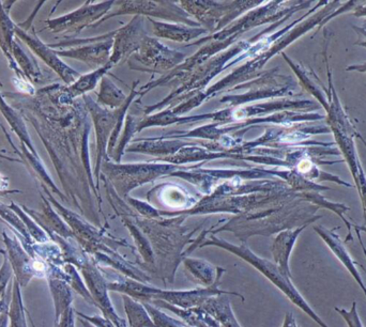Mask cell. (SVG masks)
Returning <instances> with one entry per match:
<instances>
[{
    "label": "cell",
    "instance_id": "2e32d148",
    "mask_svg": "<svg viewBox=\"0 0 366 327\" xmlns=\"http://www.w3.org/2000/svg\"><path fill=\"white\" fill-rule=\"evenodd\" d=\"M74 315V309L71 307L60 317L59 321L55 322V326L54 327H75Z\"/></svg>",
    "mask_w": 366,
    "mask_h": 327
},
{
    "label": "cell",
    "instance_id": "3957f363",
    "mask_svg": "<svg viewBox=\"0 0 366 327\" xmlns=\"http://www.w3.org/2000/svg\"><path fill=\"white\" fill-rule=\"evenodd\" d=\"M314 230H315L316 233L322 238V241L326 243L327 246L330 248L333 255L343 264L344 268L352 275V278L356 281V283H358L359 287L361 288V290H362L363 293H365L366 296V286L365 283H363L360 273H359V264L352 259V256L350 255L347 249H346V247L344 246L343 243H342L340 236H337L333 230L326 229V228L322 227V226H315Z\"/></svg>",
    "mask_w": 366,
    "mask_h": 327
},
{
    "label": "cell",
    "instance_id": "7a4b0ae2",
    "mask_svg": "<svg viewBox=\"0 0 366 327\" xmlns=\"http://www.w3.org/2000/svg\"><path fill=\"white\" fill-rule=\"evenodd\" d=\"M4 244L6 246V256L12 266L14 278L21 288H26L31 279L38 278L36 271V258H32L24 248L21 243L16 238L6 236V231L2 233Z\"/></svg>",
    "mask_w": 366,
    "mask_h": 327
},
{
    "label": "cell",
    "instance_id": "d4e9b609",
    "mask_svg": "<svg viewBox=\"0 0 366 327\" xmlns=\"http://www.w3.org/2000/svg\"><path fill=\"white\" fill-rule=\"evenodd\" d=\"M0 158L4 159V160L10 161V162H16V163L21 162V160H17V159L9 158V156H2V154H0Z\"/></svg>",
    "mask_w": 366,
    "mask_h": 327
},
{
    "label": "cell",
    "instance_id": "1f68e13d",
    "mask_svg": "<svg viewBox=\"0 0 366 327\" xmlns=\"http://www.w3.org/2000/svg\"><path fill=\"white\" fill-rule=\"evenodd\" d=\"M361 266V268H362L363 271H365V273L366 274V270H365V268H363V266Z\"/></svg>",
    "mask_w": 366,
    "mask_h": 327
},
{
    "label": "cell",
    "instance_id": "cb8c5ba5",
    "mask_svg": "<svg viewBox=\"0 0 366 327\" xmlns=\"http://www.w3.org/2000/svg\"><path fill=\"white\" fill-rule=\"evenodd\" d=\"M355 230H356L357 236H358L359 243H360L361 248H362L363 253H365L366 258V247L365 245V242H363L362 236H361V231H359L356 227H355Z\"/></svg>",
    "mask_w": 366,
    "mask_h": 327
},
{
    "label": "cell",
    "instance_id": "44dd1931",
    "mask_svg": "<svg viewBox=\"0 0 366 327\" xmlns=\"http://www.w3.org/2000/svg\"><path fill=\"white\" fill-rule=\"evenodd\" d=\"M11 298L10 300L0 301V315L8 313L9 308H10Z\"/></svg>",
    "mask_w": 366,
    "mask_h": 327
},
{
    "label": "cell",
    "instance_id": "8992f818",
    "mask_svg": "<svg viewBox=\"0 0 366 327\" xmlns=\"http://www.w3.org/2000/svg\"><path fill=\"white\" fill-rule=\"evenodd\" d=\"M183 263L194 281L202 283L206 288L219 283L222 274L225 272L224 268L213 266L204 260L185 259Z\"/></svg>",
    "mask_w": 366,
    "mask_h": 327
},
{
    "label": "cell",
    "instance_id": "9c48e42d",
    "mask_svg": "<svg viewBox=\"0 0 366 327\" xmlns=\"http://www.w3.org/2000/svg\"><path fill=\"white\" fill-rule=\"evenodd\" d=\"M122 300L131 327H157L147 309L142 303L127 294L122 296Z\"/></svg>",
    "mask_w": 366,
    "mask_h": 327
},
{
    "label": "cell",
    "instance_id": "f546056e",
    "mask_svg": "<svg viewBox=\"0 0 366 327\" xmlns=\"http://www.w3.org/2000/svg\"><path fill=\"white\" fill-rule=\"evenodd\" d=\"M355 227H356L357 229L359 230V231H362V232H365V233H366V225H365V226L355 225Z\"/></svg>",
    "mask_w": 366,
    "mask_h": 327
},
{
    "label": "cell",
    "instance_id": "e0dca14e",
    "mask_svg": "<svg viewBox=\"0 0 366 327\" xmlns=\"http://www.w3.org/2000/svg\"><path fill=\"white\" fill-rule=\"evenodd\" d=\"M352 28H354L357 34L360 36L359 41H357L356 44L359 45V46L366 47V30L363 29L362 27H358V26L356 25H352Z\"/></svg>",
    "mask_w": 366,
    "mask_h": 327
},
{
    "label": "cell",
    "instance_id": "8fae6325",
    "mask_svg": "<svg viewBox=\"0 0 366 327\" xmlns=\"http://www.w3.org/2000/svg\"><path fill=\"white\" fill-rule=\"evenodd\" d=\"M9 206H10L11 210L14 211L17 216L21 219L24 225H25L26 229H27L28 233H29V236H31L34 242L46 243L51 241L49 234H47L42 228H40V226L36 225L34 219L30 218L29 215L26 214L25 211L21 210L14 202H12Z\"/></svg>",
    "mask_w": 366,
    "mask_h": 327
},
{
    "label": "cell",
    "instance_id": "5b68a950",
    "mask_svg": "<svg viewBox=\"0 0 366 327\" xmlns=\"http://www.w3.org/2000/svg\"><path fill=\"white\" fill-rule=\"evenodd\" d=\"M307 227V226H302V227L296 228L295 230L282 232L273 243L272 253L274 264L281 271L282 274L290 277V278H292V272H290V255H292V249L296 244L297 238Z\"/></svg>",
    "mask_w": 366,
    "mask_h": 327
},
{
    "label": "cell",
    "instance_id": "4316f807",
    "mask_svg": "<svg viewBox=\"0 0 366 327\" xmlns=\"http://www.w3.org/2000/svg\"><path fill=\"white\" fill-rule=\"evenodd\" d=\"M355 137H357V139H360L361 141H362L363 144H365V146L366 147V141L365 137L362 136V135L360 134V133L357 132L356 135H355Z\"/></svg>",
    "mask_w": 366,
    "mask_h": 327
},
{
    "label": "cell",
    "instance_id": "52a82bcc",
    "mask_svg": "<svg viewBox=\"0 0 366 327\" xmlns=\"http://www.w3.org/2000/svg\"><path fill=\"white\" fill-rule=\"evenodd\" d=\"M15 26L9 16V11L4 9L0 1V47L2 51L10 62L11 68L14 69V72H16L17 76L19 79H25V75L21 72L17 68V64L15 62L14 58L12 55L13 42H14Z\"/></svg>",
    "mask_w": 366,
    "mask_h": 327
},
{
    "label": "cell",
    "instance_id": "5bb4252c",
    "mask_svg": "<svg viewBox=\"0 0 366 327\" xmlns=\"http://www.w3.org/2000/svg\"><path fill=\"white\" fill-rule=\"evenodd\" d=\"M335 311L343 318L344 321L347 323L348 327H365L362 322H361L360 316L358 313V307H357V302L352 303V308L350 311H346L344 308H339L335 307Z\"/></svg>",
    "mask_w": 366,
    "mask_h": 327
},
{
    "label": "cell",
    "instance_id": "f1b7e54d",
    "mask_svg": "<svg viewBox=\"0 0 366 327\" xmlns=\"http://www.w3.org/2000/svg\"><path fill=\"white\" fill-rule=\"evenodd\" d=\"M26 313H27L28 320H29L30 323H31V326L36 327V326H34V320H32L31 315H30V313H29V311H26Z\"/></svg>",
    "mask_w": 366,
    "mask_h": 327
},
{
    "label": "cell",
    "instance_id": "ac0fdd59",
    "mask_svg": "<svg viewBox=\"0 0 366 327\" xmlns=\"http://www.w3.org/2000/svg\"><path fill=\"white\" fill-rule=\"evenodd\" d=\"M282 327H300L297 323L296 319H295L294 315L292 313H287L285 316V320H284L283 326Z\"/></svg>",
    "mask_w": 366,
    "mask_h": 327
},
{
    "label": "cell",
    "instance_id": "30bf717a",
    "mask_svg": "<svg viewBox=\"0 0 366 327\" xmlns=\"http://www.w3.org/2000/svg\"><path fill=\"white\" fill-rule=\"evenodd\" d=\"M26 308L24 306L21 288L16 279L12 281V298H11L10 308L8 311L10 327H28L26 319Z\"/></svg>",
    "mask_w": 366,
    "mask_h": 327
},
{
    "label": "cell",
    "instance_id": "ba28073f",
    "mask_svg": "<svg viewBox=\"0 0 366 327\" xmlns=\"http://www.w3.org/2000/svg\"><path fill=\"white\" fill-rule=\"evenodd\" d=\"M49 291L53 296L54 306H55V322L59 321L60 317L71 308L73 296L70 286L68 283L58 278H47Z\"/></svg>",
    "mask_w": 366,
    "mask_h": 327
},
{
    "label": "cell",
    "instance_id": "484cf974",
    "mask_svg": "<svg viewBox=\"0 0 366 327\" xmlns=\"http://www.w3.org/2000/svg\"><path fill=\"white\" fill-rule=\"evenodd\" d=\"M21 193L19 191H0V197L8 195V193Z\"/></svg>",
    "mask_w": 366,
    "mask_h": 327
},
{
    "label": "cell",
    "instance_id": "7c38bea8",
    "mask_svg": "<svg viewBox=\"0 0 366 327\" xmlns=\"http://www.w3.org/2000/svg\"><path fill=\"white\" fill-rule=\"evenodd\" d=\"M64 271L66 274V283H68V285L71 286L79 296H83L88 303L94 305V298H92L88 288L81 281L76 268L73 264L66 263L64 266Z\"/></svg>",
    "mask_w": 366,
    "mask_h": 327
},
{
    "label": "cell",
    "instance_id": "d6986e66",
    "mask_svg": "<svg viewBox=\"0 0 366 327\" xmlns=\"http://www.w3.org/2000/svg\"><path fill=\"white\" fill-rule=\"evenodd\" d=\"M346 70H347L348 72L352 71V72L365 73L366 74V62L361 64H352V66H348Z\"/></svg>",
    "mask_w": 366,
    "mask_h": 327
},
{
    "label": "cell",
    "instance_id": "4dcf8cb0",
    "mask_svg": "<svg viewBox=\"0 0 366 327\" xmlns=\"http://www.w3.org/2000/svg\"><path fill=\"white\" fill-rule=\"evenodd\" d=\"M362 28L366 30V21L363 23Z\"/></svg>",
    "mask_w": 366,
    "mask_h": 327
},
{
    "label": "cell",
    "instance_id": "ffe728a7",
    "mask_svg": "<svg viewBox=\"0 0 366 327\" xmlns=\"http://www.w3.org/2000/svg\"><path fill=\"white\" fill-rule=\"evenodd\" d=\"M354 15L357 17H366V4H359L354 9Z\"/></svg>",
    "mask_w": 366,
    "mask_h": 327
},
{
    "label": "cell",
    "instance_id": "7402d4cb",
    "mask_svg": "<svg viewBox=\"0 0 366 327\" xmlns=\"http://www.w3.org/2000/svg\"><path fill=\"white\" fill-rule=\"evenodd\" d=\"M9 185V178L0 174V191H6Z\"/></svg>",
    "mask_w": 366,
    "mask_h": 327
},
{
    "label": "cell",
    "instance_id": "83f0119b",
    "mask_svg": "<svg viewBox=\"0 0 366 327\" xmlns=\"http://www.w3.org/2000/svg\"><path fill=\"white\" fill-rule=\"evenodd\" d=\"M79 321H81V323L85 327H94L92 324H90L89 322L85 321L84 319H79Z\"/></svg>",
    "mask_w": 366,
    "mask_h": 327
},
{
    "label": "cell",
    "instance_id": "6da1fadb",
    "mask_svg": "<svg viewBox=\"0 0 366 327\" xmlns=\"http://www.w3.org/2000/svg\"><path fill=\"white\" fill-rule=\"evenodd\" d=\"M217 243H210V244H215L219 247H224L226 251H230V253H234V255L239 256L242 258L244 261L249 262V264L254 266L256 270L259 271L262 274H264L273 285L277 286L288 298L292 304L296 305L297 307L305 311L314 322L318 324L320 327H329L322 321V318L311 308L307 301L303 298L301 296L300 292L296 289L294 283H292V278L285 276L282 274L281 271L279 270L277 266L272 262L268 261V260L262 259V258L257 257L254 255L252 251L245 247H237L232 246V245L228 244L226 242H222V241L215 240Z\"/></svg>",
    "mask_w": 366,
    "mask_h": 327
},
{
    "label": "cell",
    "instance_id": "9a60e30c",
    "mask_svg": "<svg viewBox=\"0 0 366 327\" xmlns=\"http://www.w3.org/2000/svg\"><path fill=\"white\" fill-rule=\"evenodd\" d=\"M75 315L79 316L81 319L89 322L90 324L96 327H115V324L107 318L98 317V316L89 317V316L84 315V313H79V311H75Z\"/></svg>",
    "mask_w": 366,
    "mask_h": 327
},
{
    "label": "cell",
    "instance_id": "277c9868",
    "mask_svg": "<svg viewBox=\"0 0 366 327\" xmlns=\"http://www.w3.org/2000/svg\"><path fill=\"white\" fill-rule=\"evenodd\" d=\"M15 34L21 40L27 44V46L32 51L36 54L45 64H49L54 71L58 73L64 81H68L71 75L73 74L72 70L69 66H64L57 57V51H54L51 46L42 42L36 36V32L34 34H27L26 30L21 29L19 25L15 26Z\"/></svg>",
    "mask_w": 366,
    "mask_h": 327
},
{
    "label": "cell",
    "instance_id": "603a6c76",
    "mask_svg": "<svg viewBox=\"0 0 366 327\" xmlns=\"http://www.w3.org/2000/svg\"><path fill=\"white\" fill-rule=\"evenodd\" d=\"M8 313L0 315V327H8Z\"/></svg>",
    "mask_w": 366,
    "mask_h": 327
},
{
    "label": "cell",
    "instance_id": "4fadbf2b",
    "mask_svg": "<svg viewBox=\"0 0 366 327\" xmlns=\"http://www.w3.org/2000/svg\"><path fill=\"white\" fill-rule=\"evenodd\" d=\"M0 253L4 256V261H2L1 268H0V301L10 300L12 298V293L8 294V283L12 278L13 273L12 266L8 260L6 251H0Z\"/></svg>",
    "mask_w": 366,
    "mask_h": 327
}]
</instances>
